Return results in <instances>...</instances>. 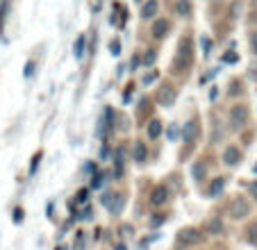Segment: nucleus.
I'll list each match as a JSON object with an SVG mask.
<instances>
[{"label":"nucleus","mask_w":257,"mask_h":250,"mask_svg":"<svg viewBox=\"0 0 257 250\" xmlns=\"http://www.w3.org/2000/svg\"><path fill=\"white\" fill-rule=\"evenodd\" d=\"M248 214H250V205H248V200H243V198H234L232 202H230V216L232 218H246Z\"/></svg>","instance_id":"f257e3e1"},{"label":"nucleus","mask_w":257,"mask_h":250,"mask_svg":"<svg viewBox=\"0 0 257 250\" xmlns=\"http://www.w3.org/2000/svg\"><path fill=\"white\" fill-rule=\"evenodd\" d=\"M200 239H203V234H200L198 230H194V227H185V230L178 232V243L180 245H194V243H198Z\"/></svg>","instance_id":"f03ea898"},{"label":"nucleus","mask_w":257,"mask_h":250,"mask_svg":"<svg viewBox=\"0 0 257 250\" xmlns=\"http://www.w3.org/2000/svg\"><path fill=\"white\" fill-rule=\"evenodd\" d=\"M230 120H232L234 128H241V125L248 120V111H246V107H241V105L234 107L232 114H230Z\"/></svg>","instance_id":"7ed1b4c3"},{"label":"nucleus","mask_w":257,"mask_h":250,"mask_svg":"<svg viewBox=\"0 0 257 250\" xmlns=\"http://www.w3.org/2000/svg\"><path fill=\"white\" fill-rule=\"evenodd\" d=\"M239 159H241V153H239V148H234V146H230V148L223 153V162L228 164V166H232V164H237Z\"/></svg>","instance_id":"20e7f679"},{"label":"nucleus","mask_w":257,"mask_h":250,"mask_svg":"<svg viewBox=\"0 0 257 250\" xmlns=\"http://www.w3.org/2000/svg\"><path fill=\"white\" fill-rule=\"evenodd\" d=\"M105 205H107V209H112L114 214H118L123 207V198L121 196H105Z\"/></svg>","instance_id":"39448f33"},{"label":"nucleus","mask_w":257,"mask_h":250,"mask_svg":"<svg viewBox=\"0 0 257 250\" xmlns=\"http://www.w3.org/2000/svg\"><path fill=\"white\" fill-rule=\"evenodd\" d=\"M166 200H169V191H166V187H157L155 191H153V205H164Z\"/></svg>","instance_id":"423d86ee"},{"label":"nucleus","mask_w":257,"mask_h":250,"mask_svg":"<svg viewBox=\"0 0 257 250\" xmlns=\"http://www.w3.org/2000/svg\"><path fill=\"white\" fill-rule=\"evenodd\" d=\"M223 187H225V180L223 178H216L212 182V187H209V196H218V193L223 191Z\"/></svg>","instance_id":"0eeeda50"},{"label":"nucleus","mask_w":257,"mask_h":250,"mask_svg":"<svg viewBox=\"0 0 257 250\" xmlns=\"http://www.w3.org/2000/svg\"><path fill=\"white\" fill-rule=\"evenodd\" d=\"M196 135H198V125H196V120H191V123L185 128V141H191Z\"/></svg>","instance_id":"6e6552de"},{"label":"nucleus","mask_w":257,"mask_h":250,"mask_svg":"<svg viewBox=\"0 0 257 250\" xmlns=\"http://www.w3.org/2000/svg\"><path fill=\"white\" fill-rule=\"evenodd\" d=\"M155 12H157V3H155V0H151V3L144 7L141 16H144V19H153V16H155Z\"/></svg>","instance_id":"1a4fd4ad"},{"label":"nucleus","mask_w":257,"mask_h":250,"mask_svg":"<svg viewBox=\"0 0 257 250\" xmlns=\"http://www.w3.org/2000/svg\"><path fill=\"white\" fill-rule=\"evenodd\" d=\"M221 230H223V223L218 221V218H212V221L207 223V232H209V234H218Z\"/></svg>","instance_id":"9d476101"},{"label":"nucleus","mask_w":257,"mask_h":250,"mask_svg":"<svg viewBox=\"0 0 257 250\" xmlns=\"http://www.w3.org/2000/svg\"><path fill=\"white\" fill-rule=\"evenodd\" d=\"M160 132H162V123H160V120H153L151 128H148V137H151V139H155V137H160Z\"/></svg>","instance_id":"9b49d317"},{"label":"nucleus","mask_w":257,"mask_h":250,"mask_svg":"<svg viewBox=\"0 0 257 250\" xmlns=\"http://www.w3.org/2000/svg\"><path fill=\"white\" fill-rule=\"evenodd\" d=\"M144 157H146L144 144H137V148H135V159H137V162H144Z\"/></svg>","instance_id":"f8f14e48"},{"label":"nucleus","mask_w":257,"mask_h":250,"mask_svg":"<svg viewBox=\"0 0 257 250\" xmlns=\"http://www.w3.org/2000/svg\"><path fill=\"white\" fill-rule=\"evenodd\" d=\"M246 234H248V241L257 245V223H255V225H250V227H248V232H246Z\"/></svg>","instance_id":"ddd939ff"},{"label":"nucleus","mask_w":257,"mask_h":250,"mask_svg":"<svg viewBox=\"0 0 257 250\" xmlns=\"http://www.w3.org/2000/svg\"><path fill=\"white\" fill-rule=\"evenodd\" d=\"M82 50H84V37H80L78 44H75V55H78V57H82Z\"/></svg>","instance_id":"4468645a"},{"label":"nucleus","mask_w":257,"mask_h":250,"mask_svg":"<svg viewBox=\"0 0 257 250\" xmlns=\"http://www.w3.org/2000/svg\"><path fill=\"white\" fill-rule=\"evenodd\" d=\"M118 48H121V44H118V41H112V44H109V50H112L114 55H118Z\"/></svg>","instance_id":"2eb2a0df"},{"label":"nucleus","mask_w":257,"mask_h":250,"mask_svg":"<svg viewBox=\"0 0 257 250\" xmlns=\"http://www.w3.org/2000/svg\"><path fill=\"white\" fill-rule=\"evenodd\" d=\"M250 46H252V50H255V55H257V32H252V37H250Z\"/></svg>","instance_id":"dca6fc26"},{"label":"nucleus","mask_w":257,"mask_h":250,"mask_svg":"<svg viewBox=\"0 0 257 250\" xmlns=\"http://www.w3.org/2000/svg\"><path fill=\"white\" fill-rule=\"evenodd\" d=\"M78 200H80V202L87 200V191H80V193H78Z\"/></svg>","instance_id":"f3484780"},{"label":"nucleus","mask_w":257,"mask_h":250,"mask_svg":"<svg viewBox=\"0 0 257 250\" xmlns=\"http://www.w3.org/2000/svg\"><path fill=\"white\" fill-rule=\"evenodd\" d=\"M153 62H155V55H146V64H153Z\"/></svg>","instance_id":"a211bd4d"},{"label":"nucleus","mask_w":257,"mask_h":250,"mask_svg":"<svg viewBox=\"0 0 257 250\" xmlns=\"http://www.w3.org/2000/svg\"><path fill=\"white\" fill-rule=\"evenodd\" d=\"M250 193L257 198V182H252V184H250Z\"/></svg>","instance_id":"6ab92c4d"},{"label":"nucleus","mask_w":257,"mask_h":250,"mask_svg":"<svg viewBox=\"0 0 257 250\" xmlns=\"http://www.w3.org/2000/svg\"><path fill=\"white\" fill-rule=\"evenodd\" d=\"M116 250H125V245H116Z\"/></svg>","instance_id":"aec40b11"},{"label":"nucleus","mask_w":257,"mask_h":250,"mask_svg":"<svg viewBox=\"0 0 257 250\" xmlns=\"http://www.w3.org/2000/svg\"><path fill=\"white\" fill-rule=\"evenodd\" d=\"M59 250H64V248H59Z\"/></svg>","instance_id":"412c9836"}]
</instances>
